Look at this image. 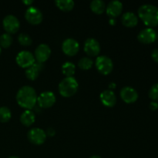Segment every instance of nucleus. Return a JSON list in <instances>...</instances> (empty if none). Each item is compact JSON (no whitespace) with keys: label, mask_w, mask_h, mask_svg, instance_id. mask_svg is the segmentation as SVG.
<instances>
[{"label":"nucleus","mask_w":158,"mask_h":158,"mask_svg":"<svg viewBox=\"0 0 158 158\" xmlns=\"http://www.w3.org/2000/svg\"><path fill=\"white\" fill-rule=\"evenodd\" d=\"M17 103L21 107L31 110L37 103V94L32 86H22L16 94Z\"/></svg>","instance_id":"nucleus-1"},{"label":"nucleus","mask_w":158,"mask_h":158,"mask_svg":"<svg viewBox=\"0 0 158 158\" xmlns=\"http://www.w3.org/2000/svg\"><path fill=\"white\" fill-rule=\"evenodd\" d=\"M138 16L148 28L158 25V7L154 5L144 4L138 9Z\"/></svg>","instance_id":"nucleus-2"},{"label":"nucleus","mask_w":158,"mask_h":158,"mask_svg":"<svg viewBox=\"0 0 158 158\" xmlns=\"http://www.w3.org/2000/svg\"><path fill=\"white\" fill-rule=\"evenodd\" d=\"M78 88V82L73 77H66L59 84V93L63 97H71L75 95Z\"/></svg>","instance_id":"nucleus-3"},{"label":"nucleus","mask_w":158,"mask_h":158,"mask_svg":"<svg viewBox=\"0 0 158 158\" xmlns=\"http://www.w3.org/2000/svg\"><path fill=\"white\" fill-rule=\"evenodd\" d=\"M95 65L98 72L104 76L109 75L114 69L112 60L106 56H100L97 57Z\"/></svg>","instance_id":"nucleus-4"},{"label":"nucleus","mask_w":158,"mask_h":158,"mask_svg":"<svg viewBox=\"0 0 158 158\" xmlns=\"http://www.w3.org/2000/svg\"><path fill=\"white\" fill-rule=\"evenodd\" d=\"M2 26L6 33L15 34L20 28V22L16 16L13 15H8L2 20Z\"/></svg>","instance_id":"nucleus-5"},{"label":"nucleus","mask_w":158,"mask_h":158,"mask_svg":"<svg viewBox=\"0 0 158 158\" xmlns=\"http://www.w3.org/2000/svg\"><path fill=\"white\" fill-rule=\"evenodd\" d=\"M25 18L31 25L36 26L43 21V13L37 7L29 6L25 12Z\"/></svg>","instance_id":"nucleus-6"},{"label":"nucleus","mask_w":158,"mask_h":158,"mask_svg":"<svg viewBox=\"0 0 158 158\" xmlns=\"http://www.w3.org/2000/svg\"><path fill=\"white\" fill-rule=\"evenodd\" d=\"M28 140L30 143L35 145H41L46 140V133L40 128L35 127L31 129L27 134Z\"/></svg>","instance_id":"nucleus-7"},{"label":"nucleus","mask_w":158,"mask_h":158,"mask_svg":"<svg viewBox=\"0 0 158 158\" xmlns=\"http://www.w3.org/2000/svg\"><path fill=\"white\" fill-rule=\"evenodd\" d=\"M15 61L20 67L27 69L35 63V60L32 52L29 51H21L17 54Z\"/></svg>","instance_id":"nucleus-8"},{"label":"nucleus","mask_w":158,"mask_h":158,"mask_svg":"<svg viewBox=\"0 0 158 158\" xmlns=\"http://www.w3.org/2000/svg\"><path fill=\"white\" fill-rule=\"evenodd\" d=\"M62 50L68 56H73L78 53L80 50V45L74 39L68 38L62 43Z\"/></svg>","instance_id":"nucleus-9"},{"label":"nucleus","mask_w":158,"mask_h":158,"mask_svg":"<svg viewBox=\"0 0 158 158\" xmlns=\"http://www.w3.org/2000/svg\"><path fill=\"white\" fill-rule=\"evenodd\" d=\"M37 103L39 106L44 109L51 107L56 103V96L51 91H45L37 97Z\"/></svg>","instance_id":"nucleus-10"},{"label":"nucleus","mask_w":158,"mask_h":158,"mask_svg":"<svg viewBox=\"0 0 158 158\" xmlns=\"http://www.w3.org/2000/svg\"><path fill=\"white\" fill-rule=\"evenodd\" d=\"M157 39V34L153 28H145L139 32L137 40L143 44H151Z\"/></svg>","instance_id":"nucleus-11"},{"label":"nucleus","mask_w":158,"mask_h":158,"mask_svg":"<svg viewBox=\"0 0 158 158\" xmlns=\"http://www.w3.org/2000/svg\"><path fill=\"white\" fill-rule=\"evenodd\" d=\"M84 52L89 56H97L100 52V45L97 40L89 38L84 43Z\"/></svg>","instance_id":"nucleus-12"},{"label":"nucleus","mask_w":158,"mask_h":158,"mask_svg":"<svg viewBox=\"0 0 158 158\" xmlns=\"http://www.w3.org/2000/svg\"><path fill=\"white\" fill-rule=\"evenodd\" d=\"M51 55V49L48 45L42 43L39 45L35 50V60L38 63H43L49 58Z\"/></svg>","instance_id":"nucleus-13"},{"label":"nucleus","mask_w":158,"mask_h":158,"mask_svg":"<svg viewBox=\"0 0 158 158\" xmlns=\"http://www.w3.org/2000/svg\"><path fill=\"white\" fill-rule=\"evenodd\" d=\"M120 97L127 103H134L138 99V93L131 86H124L120 90Z\"/></svg>","instance_id":"nucleus-14"},{"label":"nucleus","mask_w":158,"mask_h":158,"mask_svg":"<svg viewBox=\"0 0 158 158\" xmlns=\"http://www.w3.org/2000/svg\"><path fill=\"white\" fill-rule=\"evenodd\" d=\"M101 103L106 107H113L117 103V97L114 91L111 89H106L100 94V96Z\"/></svg>","instance_id":"nucleus-15"},{"label":"nucleus","mask_w":158,"mask_h":158,"mask_svg":"<svg viewBox=\"0 0 158 158\" xmlns=\"http://www.w3.org/2000/svg\"><path fill=\"white\" fill-rule=\"evenodd\" d=\"M122 10H123V4L120 1L117 0L111 1L106 7V14L111 19L119 16L122 13Z\"/></svg>","instance_id":"nucleus-16"},{"label":"nucleus","mask_w":158,"mask_h":158,"mask_svg":"<svg viewBox=\"0 0 158 158\" xmlns=\"http://www.w3.org/2000/svg\"><path fill=\"white\" fill-rule=\"evenodd\" d=\"M122 24L128 28L135 27L138 23V18L132 12H127L122 15Z\"/></svg>","instance_id":"nucleus-17"},{"label":"nucleus","mask_w":158,"mask_h":158,"mask_svg":"<svg viewBox=\"0 0 158 158\" xmlns=\"http://www.w3.org/2000/svg\"><path fill=\"white\" fill-rule=\"evenodd\" d=\"M43 63H34L32 66L30 67L27 68L26 70V76L27 79L30 80H35L38 78L40 73L43 70Z\"/></svg>","instance_id":"nucleus-18"},{"label":"nucleus","mask_w":158,"mask_h":158,"mask_svg":"<svg viewBox=\"0 0 158 158\" xmlns=\"http://www.w3.org/2000/svg\"><path fill=\"white\" fill-rule=\"evenodd\" d=\"M35 120V115L33 111L26 110L20 116V122L25 127H30Z\"/></svg>","instance_id":"nucleus-19"},{"label":"nucleus","mask_w":158,"mask_h":158,"mask_svg":"<svg viewBox=\"0 0 158 158\" xmlns=\"http://www.w3.org/2000/svg\"><path fill=\"white\" fill-rule=\"evenodd\" d=\"M55 4L58 9L63 12H69L74 8V3L72 0H56Z\"/></svg>","instance_id":"nucleus-20"},{"label":"nucleus","mask_w":158,"mask_h":158,"mask_svg":"<svg viewBox=\"0 0 158 158\" xmlns=\"http://www.w3.org/2000/svg\"><path fill=\"white\" fill-rule=\"evenodd\" d=\"M90 9L95 14L100 15L104 12L106 9V5L103 1L101 0H94L90 2Z\"/></svg>","instance_id":"nucleus-21"},{"label":"nucleus","mask_w":158,"mask_h":158,"mask_svg":"<svg viewBox=\"0 0 158 158\" xmlns=\"http://www.w3.org/2000/svg\"><path fill=\"white\" fill-rule=\"evenodd\" d=\"M62 72L66 77H73L76 72V66L71 62H66L62 66Z\"/></svg>","instance_id":"nucleus-22"},{"label":"nucleus","mask_w":158,"mask_h":158,"mask_svg":"<svg viewBox=\"0 0 158 158\" xmlns=\"http://www.w3.org/2000/svg\"><path fill=\"white\" fill-rule=\"evenodd\" d=\"M12 117V113L9 108L7 106H1L0 107V122L7 123L10 120Z\"/></svg>","instance_id":"nucleus-23"},{"label":"nucleus","mask_w":158,"mask_h":158,"mask_svg":"<svg viewBox=\"0 0 158 158\" xmlns=\"http://www.w3.org/2000/svg\"><path fill=\"white\" fill-rule=\"evenodd\" d=\"M94 65V62L89 57H83L78 62V66L83 70H88L91 69Z\"/></svg>","instance_id":"nucleus-24"},{"label":"nucleus","mask_w":158,"mask_h":158,"mask_svg":"<svg viewBox=\"0 0 158 158\" xmlns=\"http://www.w3.org/2000/svg\"><path fill=\"white\" fill-rule=\"evenodd\" d=\"M12 37L9 33H3L0 36V47L2 48H9L12 45Z\"/></svg>","instance_id":"nucleus-25"},{"label":"nucleus","mask_w":158,"mask_h":158,"mask_svg":"<svg viewBox=\"0 0 158 158\" xmlns=\"http://www.w3.org/2000/svg\"><path fill=\"white\" fill-rule=\"evenodd\" d=\"M18 41L21 46H29L32 45V40L28 34L21 33L18 36Z\"/></svg>","instance_id":"nucleus-26"},{"label":"nucleus","mask_w":158,"mask_h":158,"mask_svg":"<svg viewBox=\"0 0 158 158\" xmlns=\"http://www.w3.org/2000/svg\"><path fill=\"white\" fill-rule=\"evenodd\" d=\"M148 96L152 100V101L158 102V83L153 85L149 89Z\"/></svg>","instance_id":"nucleus-27"},{"label":"nucleus","mask_w":158,"mask_h":158,"mask_svg":"<svg viewBox=\"0 0 158 158\" xmlns=\"http://www.w3.org/2000/svg\"><path fill=\"white\" fill-rule=\"evenodd\" d=\"M151 58L154 62L158 63V49H154L151 52Z\"/></svg>","instance_id":"nucleus-28"},{"label":"nucleus","mask_w":158,"mask_h":158,"mask_svg":"<svg viewBox=\"0 0 158 158\" xmlns=\"http://www.w3.org/2000/svg\"><path fill=\"white\" fill-rule=\"evenodd\" d=\"M149 107L152 111L157 110L158 109V103L156 101H151V103H150Z\"/></svg>","instance_id":"nucleus-29"},{"label":"nucleus","mask_w":158,"mask_h":158,"mask_svg":"<svg viewBox=\"0 0 158 158\" xmlns=\"http://www.w3.org/2000/svg\"><path fill=\"white\" fill-rule=\"evenodd\" d=\"M56 132L55 131H54V129H52V128H49V129L47 130V132H46V136H49V137H53L54 135H55Z\"/></svg>","instance_id":"nucleus-30"},{"label":"nucleus","mask_w":158,"mask_h":158,"mask_svg":"<svg viewBox=\"0 0 158 158\" xmlns=\"http://www.w3.org/2000/svg\"><path fill=\"white\" fill-rule=\"evenodd\" d=\"M33 2H34L32 1V0H24V1H23V3H24L25 5L29 6H31V5H32Z\"/></svg>","instance_id":"nucleus-31"},{"label":"nucleus","mask_w":158,"mask_h":158,"mask_svg":"<svg viewBox=\"0 0 158 158\" xmlns=\"http://www.w3.org/2000/svg\"><path fill=\"white\" fill-rule=\"evenodd\" d=\"M116 23H117V21H116L115 19H110L109 20V23L111 26H114V25L116 24Z\"/></svg>","instance_id":"nucleus-32"},{"label":"nucleus","mask_w":158,"mask_h":158,"mask_svg":"<svg viewBox=\"0 0 158 158\" xmlns=\"http://www.w3.org/2000/svg\"><path fill=\"white\" fill-rule=\"evenodd\" d=\"M109 86H110V89H114V88H115V86H116V84L115 83H110V84L109 85Z\"/></svg>","instance_id":"nucleus-33"},{"label":"nucleus","mask_w":158,"mask_h":158,"mask_svg":"<svg viewBox=\"0 0 158 158\" xmlns=\"http://www.w3.org/2000/svg\"><path fill=\"white\" fill-rule=\"evenodd\" d=\"M89 158H102V157H100V156H98V155H94V156H92V157H90Z\"/></svg>","instance_id":"nucleus-34"},{"label":"nucleus","mask_w":158,"mask_h":158,"mask_svg":"<svg viewBox=\"0 0 158 158\" xmlns=\"http://www.w3.org/2000/svg\"><path fill=\"white\" fill-rule=\"evenodd\" d=\"M8 158H19V157H16V156H11V157H8Z\"/></svg>","instance_id":"nucleus-35"},{"label":"nucleus","mask_w":158,"mask_h":158,"mask_svg":"<svg viewBox=\"0 0 158 158\" xmlns=\"http://www.w3.org/2000/svg\"><path fill=\"white\" fill-rule=\"evenodd\" d=\"M1 53H2V48L0 47V55H1Z\"/></svg>","instance_id":"nucleus-36"},{"label":"nucleus","mask_w":158,"mask_h":158,"mask_svg":"<svg viewBox=\"0 0 158 158\" xmlns=\"http://www.w3.org/2000/svg\"><path fill=\"white\" fill-rule=\"evenodd\" d=\"M157 39H158V35H157Z\"/></svg>","instance_id":"nucleus-37"}]
</instances>
